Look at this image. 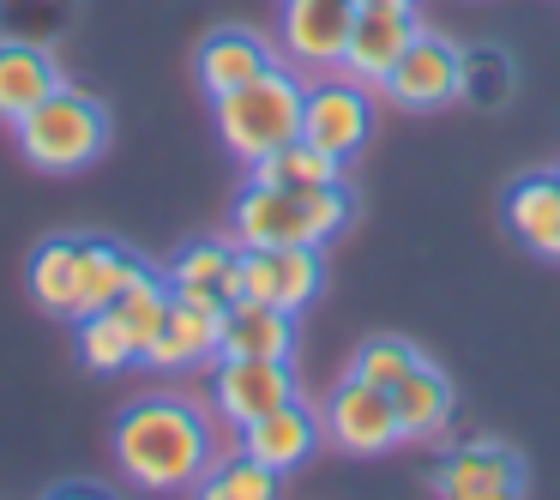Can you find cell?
Wrapping results in <instances>:
<instances>
[{"label":"cell","instance_id":"obj_13","mask_svg":"<svg viewBox=\"0 0 560 500\" xmlns=\"http://www.w3.org/2000/svg\"><path fill=\"white\" fill-rule=\"evenodd\" d=\"M218 332H223V307L182 302V295H175L170 314H163V326H158V338L145 344V368L182 374V368L218 362Z\"/></svg>","mask_w":560,"mask_h":500},{"label":"cell","instance_id":"obj_18","mask_svg":"<svg viewBox=\"0 0 560 500\" xmlns=\"http://www.w3.org/2000/svg\"><path fill=\"white\" fill-rule=\"evenodd\" d=\"M235 259H242V247L230 242H187L182 254L170 259V290L182 295V302H206V307H230L235 302Z\"/></svg>","mask_w":560,"mask_h":500},{"label":"cell","instance_id":"obj_27","mask_svg":"<svg viewBox=\"0 0 560 500\" xmlns=\"http://www.w3.org/2000/svg\"><path fill=\"white\" fill-rule=\"evenodd\" d=\"M428 356L416 350L410 338H392V332H380V338H368L362 350H355V362H350V374H362V380H374V386H398V380H410L416 368H422Z\"/></svg>","mask_w":560,"mask_h":500},{"label":"cell","instance_id":"obj_25","mask_svg":"<svg viewBox=\"0 0 560 500\" xmlns=\"http://www.w3.org/2000/svg\"><path fill=\"white\" fill-rule=\"evenodd\" d=\"M73 271H79V242H43L31 254V295H37L43 314L67 319V307H73Z\"/></svg>","mask_w":560,"mask_h":500},{"label":"cell","instance_id":"obj_20","mask_svg":"<svg viewBox=\"0 0 560 500\" xmlns=\"http://www.w3.org/2000/svg\"><path fill=\"white\" fill-rule=\"evenodd\" d=\"M218 356H295V314L271 302H247L235 295L223 307V332H218Z\"/></svg>","mask_w":560,"mask_h":500},{"label":"cell","instance_id":"obj_4","mask_svg":"<svg viewBox=\"0 0 560 500\" xmlns=\"http://www.w3.org/2000/svg\"><path fill=\"white\" fill-rule=\"evenodd\" d=\"M13 139L25 151L31 170L43 175H79L109 151V109H103L91 91H49L37 109H25L13 121Z\"/></svg>","mask_w":560,"mask_h":500},{"label":"cell","instance_id":"obj_28","mask_svg":"<svg viewBox=\"0 0 560 500\" xmlns=\"http://www.w3.org/2000/svg\"><path fill=\"white\" fill-rule=\"evenodd\" d=\"M355 13H416V0H355Z\"/></svg>","mask_w":560,"mask_h":500},{"label":"cell","instance_id":"obj_23","mask_svg":"<svg viewBox=\"0 0 560 500\" xmlns=\"http://www.w3.org/2000/svg\"><path fill=\"white\" fill-rule=\"evenodd\" d=\"M79 362L91 374H121V368L139 362V338L121 319V307H97V314L79 319Z\"/></svg>","mask_w":560,"mask_h":500},{"label":"cell","instance_id":"obj_6","mask_svg":"<svg viewBox=\"0 0 560 500\" xmlns=\"http://www.w3.org/2000/svg\"><path fill=\"white\" fill-rule=\"evenodd\" d=\"M428 482H434V495H446V500H518L524 488H530V464H524L518 446L482 434V440L452 446L446 458L434 464Z\"/></svg>","mask_w":560,"mask_h":500},{"label":"cell","instance_id":"obj_5","mask_svg":"<svg viewBox=\"0 0 560 500\" xmlns=\"http://www.w3.org/2000/svg\"><path fill=\"white\" fill-rule=\"evenodd\" d=\"M319 428L338 452L350 458H386L392 446H404V422H398V398L392 386H374L362 374H343L331 386L326 410H319Z\"/></svg>","mask_w":560,"mask_h":500},{"label":"cell","instance_id":"obj_14","mask_svg":"<svg viewBox=\"0 0 560 500\" xmlns=\"http://www.w3.org/2000/svg\"><path fill=\"white\" fill-rule=\"evenodd\" d=\"M266 67H278V49H271L259 31H242V25L211 31L194 55V73H199V91H206V97H223V91L247 85V79H259Z\"/></svg>","mask_w":560,"mask_h":500},{"label":"cell","instance_id":"obj_11","mask_svg":"<svg viewBox=\"0 0 560 500\" xmlns=\"http://www.w3.org/2000/svg\"><path fill=\"white\" fill-rule=\"evenodd\" d=\"M355 0H283V55L302 73H338Z\"/></svg>","mask_w":560,"mask_h":500},{"label":"cell","instance_id":"obj_2","mask_svg":"<svg viewBox=\"0 0 560 500\" xmlns=\"http://www.w3.org/2000/svg\"><path fill=\"white\" fill-rule=\"evenodd\" d=\"M350 187H278V182H254L235 194L230 211V235L235 247H326L350 230Z\"/></svg>","mask_w":560,"mask_h":500},{"label":"cell","instance_id":"obj_15","mask_svg":"<svg viewBox=\"0 0 560 500\" xmlns=\"http://www.w3.org/2000/svg\"><path fill=\"white\" fill-rule=\"evenodd\" d=\"M416 31H422V25H416V13H355L338 73L362 79V85H386V73L398 67V55L410 49Z\"/></svg>","mask_w":560,"mask_h":500},{"label":"cell","instance_id":"obj_22","mask_svg":"<svg viewBox=\"0 0 560 500\" xmlns=\"http://www.w3.org/2000/svg\"><path fill=\"white\" fill-rule=\"evenodd\" d=\"M512 91H518V61L500 43H470L458 55V103L500 109V103H512Z\"/></svg>","mask_w":560,"mask_h":500},{"label":"cell","instance_id":"obj_9","mask_svg":"<svg viewBox=\"0 0 560 500\" xmlns=\"http://www.w3.org/2000/svg\"><path fill=\"white\" fill-rule=\"evenodd\" d=\"M374 133V91L350 73H331L319 85H307V109H302V139L319 151H331L338 163H350Z\"/></svg>","mask_w":560,"mask_h":500},{"label":"cell","instance_id":"obj_12","mask_svg":"<svg viewBox=\"0 0 560 500\" xmlns=\"http://www.w3.org/2000/svg\"><path fill=\"white\" fill-rule=\"evenodd\" d=\"M319 440H326V428H319V416L307 410L302 398L278 404V410H266L259 422L242 428V452H247V458H259L266 470H278V476L302 470V464L319 452Z\"/></svg>","mask_w":560,"mask_h":500},{"label":"cell","instance_id":"obj_16","mask_svg":"<svg viewBox=\"0 0 560 500\" xmlns=\"http://www.w3.org/2000/svg\"><path fill=\"white\" fill-rule=\"evenodd\" d=\"M145 259L127 254L121 242H79V271H73V307H67V319H85L97 314V307H115L127 295V283L145 278Z\"/></svg>","mask_w":560,"mask_h":500},{"label":"cell","instance_id":"obj_21","mask_svg":"<svg viewBox=\"0 0 560 500\" xmlns=\"http://www.w3.org/2000/svg\"><path fill=\"white\" fill-rule=\"evenodd\" d=\"M392 398H398V422H404V440H410V446L446 434L452 404H458V398H452V380L440 374L434 362H422L410 380H398V386H392Z\"/></svg>","mask_w":560,"mask_h":500},{"label":"cell","instance_id":"obj_17","mask_svg":"<svg viewBox=\"0 0 560 500\" xmlns=\"http://www.w3.org/2000/svg\"><path fill=\"white\" fill-rule=\"evenodd\" d=\"M506 223L536 259H560V170L518 175L506 187Z\"/></svg>","mask_w":560,"mask_h":500},{"label":"cell","instance_id":"obj_3","mask_svg":"<svg viewBox=\"0 0 560 500\" xmlns=\"http://www.w3.org/2000/svg\"><path fill=\"white\" fill-rule=\"evenodd\" d=\"M302 109H307V79L302 67H266L259 79L211 97V115H218V139L230 158L259 163L271 158L278 146L302 139Z\"/></svg>","mask_w":560,"mask_h":500},{"label":"cell","instance_id":"obj_7","mask_svg":"<svg viewBox=\"0 0 560 500\" xmlns=\"http://www.w3.org/2000/svg\"><path fill=\"white\" fill-rule=\"evenodd\" d=\"M319 290H326L319 247H242V259H235V295H247V302L302 314V307H314Z\"/></svg>","mask_w":560,"mask_h":500},{"label":"cell","instance_id":"obj_24","mask_svg":"<svg viewBox=\"0 0 560 500\" xmlns=\"http://www.w3.org/2000/svg\"><path fill=\"white\" fill-rule=\"evenodd\" d=\"M247 175H254V182H278V187H331V182H343V163L331 158V151L307 146V139H290V146H278L271 158L247 163Z\"/></svg>","mask_w":560,"mask_h":500},{"label":"cell","instance_id":"obj_19","mask_svg":"<svg viewBox=\"0 0 560 500\" xmlns=\"http://www.w3.org/2000/svg\"><path fill=\"white\" fill-rule=\"evenodd\" d=\"M49 91H61V67L43 43L7 37L0 43V121L13 127L25 109H37Z\"/></svg>","mask_w":560,"mask_h":500},{"label":"cell","instance_id":"obj_10","mask_svg":"<svg viewBox=\"0 0 560 500\" xmlns=\"http://www.w3.org/2000/svg\"><path fill=\"white\" fill-rule=\"evenodd\" d=\"M458 43L452 37H434V31H416L410 49L398 55V67L386 73V97L410 115H434L446 103H458Z\"/></svg>","mask_w":560,"mask_h":500},{"label":"cell","instance_id":"obj_1","mask_svg":"<svg viewBox=\"0 0 560 500\" xmlns=\"http://www.w3.org/2000/svg\"><path fill=\"white\" fill-rule=\"evenodd\" d=\"M109 452H115V470L133 488H145V495H182V488L206 482V470L218 464V422L194 398L151 392V398L121 410Z\"/></svg>","mask_w":560,"mask_h":500},{"label":"cell","instance_id":"obj_26","mask_svg":"<svg viewBox=\"0 0 560 500\" xmlns=\"http://www.w3.org/2000/svg\"><path fill=\"white\" fill-rule=\"evenodd\" d=\"M283 488L278 470H266L259 458H247V452H235V458H218L206 470V482H199V495L211 500H271Z\"/></svg>","mask_w":560,"mask_h":500},{"label":"cell","instance_id":"obj_8","mask_svg":"<svg viewBox=\"0 0 560 500\" xmlns=\"http://www.w3.org/2000/svg\"><path fill=\"white\" fill-rule=\"evenodd\" d=\"M302 398L295 374L283 356H218V374H211V410L218 422H230L242 434L247 422H259L266 410Z\"/></svg>","mask_w":560,"mask_h":500}]
</instances>
